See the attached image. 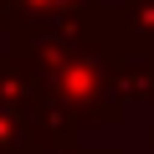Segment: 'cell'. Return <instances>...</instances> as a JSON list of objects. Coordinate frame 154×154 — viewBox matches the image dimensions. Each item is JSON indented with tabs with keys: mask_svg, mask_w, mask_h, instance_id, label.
I'll return each instance as SVG.
<instances>
[{
	"mask_svg": "<svg viewBox=\"0 0 154 154\" xmlns=\"http://www.w3.org/2000/svg\"><path fill=\"white\" fill-rule=\"evenodd\" d=\"M31 154H123V149H82V144H57V149H31Z\"/></svg>",
	"mask_w": 154,
	"mask_h": 154,
	"instance_id": "cell-2",
	"label": "cell"
},
{
	"mask_svg": "<svg viewBox=\"0 0 154 154\" xmlns=\"http://www.w3.org/2000/svg\"><path fill=\"white\" fill-rule=\"evenodd\" d=\"M11 5H16L21 26H57V21L77 16V11L98 5V0H11Z\"/></svg>",
	"mask_w": 154,
	"mask_h": 154,
	"instance_id": "cell-1",
	"label": "cell"
}]
</instances>
